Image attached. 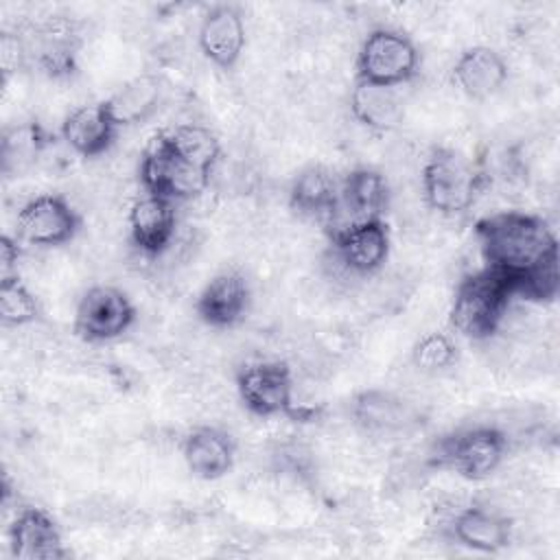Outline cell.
I'll return each instance as SVG.
<instances>
[{
	"instance_id": "obj_1",
	"label": "cell",
	"mask_w": 560,
	"mask_h": 560,
	"mask_svg": "<svg viewBox=\"0 0 560 560\" xmlns=\"http://www.w3.org/2000/svg\"><path fill=\"white\" fill-rule=\"evenodd\" d=\"M483 267L499 271L510 280V287L558 256V238L549 223L532 212L503 210L488 214L475 223Z\"/></svg>"
},
{
	"instance_id": "obj_2",
	"label": "cell",
	"mask_w": 560,
	"mask_h": 560,
	"mask_svg": "<svg viewBox=\"0 0 560 560\" xmlns=\"http://www.w3.org/2000/svg\"><path fill=\"white\" fill-rule=\"evenodd\" d=\"M512 298L510 280L499 271L481 267L466 273L453 293L451 326L472 341H486L503 326Z\"/></svg>"
},
{
	"instance_id": "obj_3",
	"label": "cell",
	"mask_w": 560,
	"mask_h": 560,
	"mask_svg": "<svg viewBox=\"0 0 560 560\" xmlns=\"http://www.w3.org/2000/svg\"><path fill=\"white\" fill-rule=\"evenodd\" d=\"M510 438L494 424L464 427L442 435L429 451V466L453 470L464 479L490 477L505 459Z\"/></svg>"
},
{
	"instance_id": "obj_4",
	"label": "cell",
	"mask_w": 560,
	"mask_h": 560,
	"mask_svg": "<svg viewBox=\"0 0 560 560\" xmlns=\"http://www.w3.org/2000/svg\"><path fill=\"white\" fill-rule=\"evenodd\" d=\"M483 186V171L462 151L438 147L422 166V192L431 210L455 217L466 212Z\"/></svg>"
},
{
	"instance_id": "obj_5",
	"label": "cell",
	"mask_w": 560,
	"mask_h": 560,
	"mask_svg": "<svg viewBox=\"0 0 560 560\" xmlns=\"http://www.w3.org/2000/svg\"><path fill=\"white\" fill-rule=\"evenodd\" d=\"M418 46L396 28L370 31L357 52V81L400 88L418 74Z\"/></svg>"
},
{
	"instance_id": "obj_6",
	"label": "cell",
	"mask_w": 560,
	"mask_h": 560,
	"mask_svg": "<svg viewBox=\"0 0 560 560\" xmlns=\"http://www.w3.org/2000/svg\"><path fill=\"white\" fill-rule=\"evenodd\" d=\"M140 184L144 192L179 203L199 197L210 184V173L182 160L164 133H158L140 158Z\"/></svg>"
},
{
	"instance_id": "obj_7",
	"label": "cell",
	"mask_w": 560,
	"mask_h": 560,
	"mask_svg": "<svg viewBox=\"0 0 560 560\" xmlns=\"http://www.w3.org/2000/svg\"><path fill=\"white\" fill-rule=\"evenodd\" d=\"M236 392L247 411L258 418H300L293 398V374L284 361L249 363L236 374Z\"/></svg>"
},
{
	"instance_id": "obj_8",
	"label": "cell",
	"mask_w": 560,
	"mask_h": 560,
	"mask_svg": "<svg viewBox=\"0 0 560 560\" xmlns=\"http://www.w3.org/2000/svg\"><path fill=\"white\" fill-rule=\"evenodd\" d=\"M136 322V306L129 295L112 284L90 287L74 313V332L90 343L112 341L125 335Z\"/></svg>"
},
{
	"instance_id": "obj_9",
	"label": "cell",
	"mask_w": 560,
	"mask_h": 560,
	"mask_svg": "<svg viewBox=\"0 0 560 560\" xmlns=\"http://www.w3.org/2000/svg\"><path fill=\"white\" fill-rule=\"evenodd\" d=\"M81 230V214L57 192L37 195L26 201L15 217V232L22 243L35 247H57L70 243Z\"/></svg>"
},
{
	"instance_id": "obj_10",
	"label": "cell",
	"mask_w": 560,
	"mask_h": 560,
	"mask_svg": "<svg viewBox=\"0 0 560 560\" xmlns=\"http://www.w3.org/2000/svg\"><path fill=\"white\" fill-rule=\"evenodd\" d=\"M392 247L389 228L383 219H370L352 223L330 236V254L337 267L348 276H372L376 273Z\"/></svg>"
},
{
	"instance_id": "obj_11",
	"label": "cell",
	"mask_w": 560,
	"mask_h": 560,
	"mask_svg": "<svg viewBox=\"0 0 560 560\" xmlns=\"http://www.w3.org/2000/svg\"><path fill=\"white\" fill-rule=\"evenodd\" d=\"M389 206V184L383 173L359 166L350 171L339 184V203L330 217L324 219L328 236L335 232L370 219H383Z\"/></svg>"
},
{
	"instance_id": "obj_12",
	"label": "cell",
	"mask_w": 560,
	"mask_h": 560,
	"mask_svg": "<svg viewBox=\"0 0 560 560\" xmlns=\"http://www.w3.org/2000/svg\"><path fill=\"white\" fill-rule=\"evenodd\" d=\"M354 424L368 435L394 438L411 431L420 422V411L407 398L387 389H363L352 398Z\"/></svg>"
},
{
	"instance_id": "obj_13",
	"label": "cell",
	"mask_w": 560,
	"mask_h": 560,
	"mask_svg": "<svg viewBox=\"0 0 560 560\" xmlns=\"http://www.w3.org/2000/svg\"><path fill=\"white\" fill-rule=\"evenodd\" d=\"M197 42L201 55L217 68L230 70L245 50V20L234 4H214L201 18Z\"/></svg>"
},
{
	"instance_id": "obj_14",
	"label": "cell",
	"mask_w": 560,
	"mask_h": 560,
	"mask_svg": "<svg viewBox=\"0 0 560 560\" xmlns=\"http://www.w3.org/2000/svg\"><path fill=\"white\" fill-rule=\"evenodd\" d=\"M9 547L18 560H61L68 556L59 525L35 505L18 510L9 525Z\"/></svg>"
},
{
	"instance_id": "obj_15",
	"label": "cell",
	"mask_w": 560,
	"mask_h": 560,
	"mask_svg": "<svg viewBox=\"0 0 560 560\" xmlns=\"http://www.w3.org/2000/svg\"><path fill=\"white\" fill-rule=\"evenodd\" d=\"M177 230V210L175 203L144 192L129 208V238L133 247L144 256L164 254L173 241Z\"/></svg>"
},
{
	"instance_id": "obj_16",
	"label": "cell",
	"mask_w": 560,
	"mask_h": 560,
	"mask_svg": "<svg viewBox=\"0 0 560 560\" xmlns=\"http://www.w3.org/2000/svg\"><path fill=\"white\" fill-rule=\"evenodd\" d=\"M448 536L472 551L497 553L512 540V521L488 505H466L448 521Z\"/></svg>"
},
{
	"instance_id": "obj_17",
	"label": "cell",
	"mask_w": 560,
	"mask_h": 560,
	"mask_svg": "<svg viewBox=\"0 0 560 560\" xmlns=\"http://www.w3.org/2000/svg\"><path fill=\"white\" fill-rule=\"evenodd\" d=\"M252 291L243 273L221 271L197 295L195 311L199 319L212 328L236 326L249 308Z\"/></svg>"
},
{
	"instance_id": "obj_18",
	"label": "cell",
	"mask_w": 560,
	"mask_h": 560,
	"mask_svg": "<svg viewBox=\"0 0 560 560\" xmlns=\"http://www.w3.org/2000/svg\"><path fill=\"white\" fill-rule=\"evenodd\" d=\"M28 50L35 55L37 63L52 77L70 74L74 70L77 50L81 46V33L77 22L68 18H50L44 24L35 26L31 33Z\"/></svg>"
},
{
	"instance_id": "obj_19",
	"label": "cell",
	"mask_w": 560,
	"mask_h": 560,
	"mask_svg": "<svg viewBox=\"0 0 560 560\" xmlns=\"http://www.w3.org/2000/svg\"><path fill=\"white\" fill-rule=\"evenodd\" d=\"M234 440L217 427H197L182 442V457L188 470L206 481L221 479L234 466Z\"/></svg>"
},
{
	"instance_id": "obj_20",
	"label": "cell",
	"mask_w": 560,
	"mask_h": 560,
	"mask_svg": "<svg viewBox=\"0 0 560 560\" xmlns=\"http://www.w3.org/2000/svg\"><path fill=\"white\" fill-rule=\"evenodd\" d=\"M118 127L112 122L103 103L72 109L61 122L63 142L81 158H98L112 149Z\"/></svg>"
},
{
	"instance_id": "obj_21",
	"label": "cell",
	"mask_w": 560,
	"mask_h": 560,
	"mask_svg": "<svg viewBox=\"0 0 560 560\" xmlns=\"http://www.w3.org/2000/svg\"><path fill=\"white\" fill-rule=\"evenodd\" d=\"M455 85L475 101L497 94L508 81V63L490 46L466 48L453 66Z\"/></svg>"
},
{
	"instance_id": "obj_22",
	"label": "cell",
	"mask_w": 560,
	"mask_h": 560,
	"mask_svg": "<svg viewBox=\"0 0 560 560\" xmlns=\"http://www.w3.org/2000/svg\"><path fill=\"white\" fill-rule=\"evenodd\" d=\"M350 112L368 129L385 133L402 122V96L398 88L354 81L350 92Z\"/></svg>"
},
{
	"instance_id": "obj_23",
	"label": "cell",
	"mask_w": 560,
	"mask_h": 560,
	"mask_svg": "<svg viewBox=\"0 0 560 560\" xmlns=\"http://www.w3.org/2000/svg\"><path fill=\"white\" fill-rule=\"evenodd\" d=\"M289 203L298 214L324 221L339 203V182L326 166L308 164L293 177Z\"/></svg>"
},
{
	"instance_id": "obj_24",
	"label": "cell",
	"mask_w": 560,
	"mask_h": 560,
	"mask_svg": "<svg viewBox=\"0 0 560 560\" xmlns=\"http://www.w3.org/2000/svg\"><path fill=\"white\" fill-rule=\"evenodd\" d=\"M162 101V83L153 74H138L125 81L109 98L103 101L112 122L120 127H133L144 122Z\"/></svg>"
},
{
	"instance_id": "obj_25",
	"label": "cell",
	"mask_w": 560,
	"mask_h": 560,
	"mask_svg": "<svg viewBox=\"0 0 560 560\" xmlns=\"http://www.w3.org/2000/svg\"><path fill=\"white\" fill-rule=\"evenodd\" d=\"M171 149L199 171L212 173L221 158V142L217 133L199 122H182L164 133Z\"/></svg>"
},
{
	"instance_id": "obj_26",
	"label": "cell",
	"mask_w": 560,
	"mask_h": 560,
	"mask_svg": "<svg viewBox=\"0 0 560 560\" xmlns=\"http://www.w3.org/2000/svg\"><path fill=\"white\" fill-rule=\"evenodd\" d=\"M50 144V136L39 122H22L4 131L2 136V173L11 175L28 168Z\"/></svg>"
},
{
	"instance_id": "obj_27",
	"label": "cell",
	"mask_w": 560,
	"mask_h": 560,
	"mask_svg": "<svg viewBox=\"0 0 560 560\" xmlns=\"http://www.w3.org/2000/svg\"><path fill=\"white\" fill-rule=\"evenodd\" d=\"M42 306L18 273L0 278V319L7 328H20L37 322Z\"/></svg>"
},
{
	"instance_id": "obj_28",
	"label": "cell",
	"mask_w": 560,
	"mask_h": 560,
	"mask_svg": "<svg viewBox=\"0 0 560 560\" xmlns=\"http://www.w3.org/2000/svg\"><path fill=\"white\" fill-rule=\"evenodd\" d=\"M411 359L424 372H440L457 361V346L444 332H429L416 341Z\"/></svg>"
},
{
	"instance_id": "obj_29",
	"label": "cell",
	"mask_w": 560,
	"mask_h": 560,
	"mask_svg": "<svg viewBox=\"0 0 560 560\" xmlns=\"http://www.w3.org/2000/svg\"><path fill=\"white\" fill-rule=\"evenodd\" d=\"M31 59V50H28V42L20 35V33H11V31H2L0 35V68H2V77L4 81L20 72Z\"/></svg>"
},
{
	"instance_id": "obj_30",
	"label": "cell",
	"mask_w": 560,
	"mask_h": 560,
	"mask_svg": "<svg viewBox=\"0 0 560 560\" xmlns=\"http://www.w3.org/2000/svg\"><path fill=\"white\" fill-rule=\"evenodd\" d=\"M18 258H20V238H13V236H9V234H2V236H0V269H2V276L18 273V271H15ZM2 276H0V278H2Z\"/></svg>"
}]
</instances>
